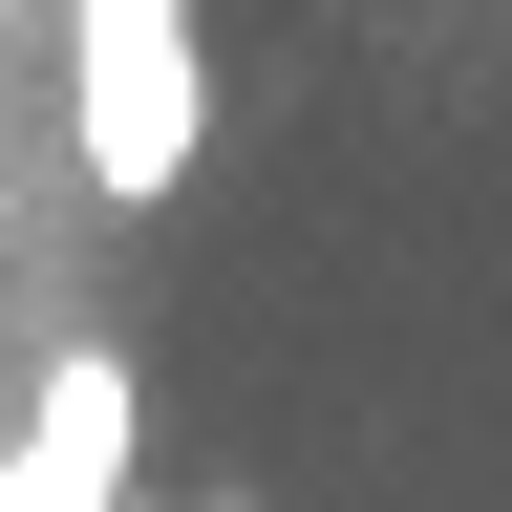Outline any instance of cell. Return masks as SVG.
Returning a JSON list of instances; mask_svg holds the SVG:
<instances>
[{"label": "cell", "mask_w": 512, "mask_h": 512, "mask_svg": "<svg viewBox=\"0 0 512 512\" xmlns=\"http://www.w3.org/2000/svg\"><path fill=\"white\" fill-rule=\"evenodd\" d=\"M128 363L107 342H43V384H22V448H0V512H150L128 491Z\"/></svg>", "instance_id": "2"}, {"label": "cell", "mask_w": 512, "mask_h": 512, "mask_svg": "<svg viewBox=\"0 0 512 512\" xmlns=\"http://www.w3.org/2000/svg\"><path fill=\"white\" fill-rule=\"evenodd\" d=\"M150 512H171V491H150Z\"/></svg>", "instance_id": "3"}, {"label": "cell", "mask_w": 512, "mask_h": 512, "mask_svg": "<svg viewBox=\"0 0 512 512\" xmlns=\"http://www.w3.org/2000/svg\"><path fill=\"white\" fill-rule=\"evenodd\" d=\"M64 128H86V192H107V214L192 192V128H214L192 0H64Z\"/></svg>", "instance_id": "1"}]
</instances>
